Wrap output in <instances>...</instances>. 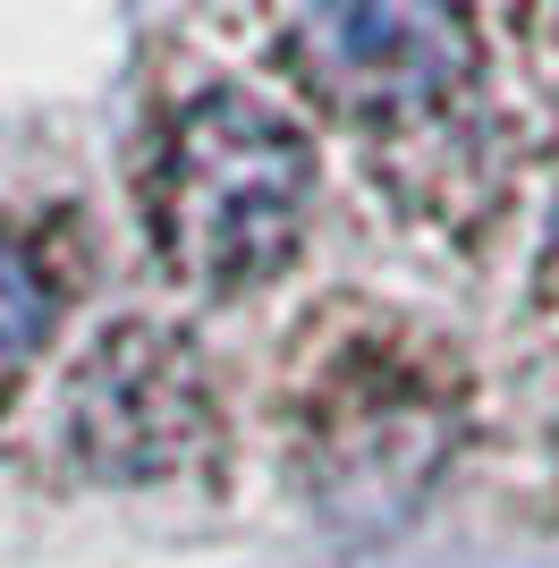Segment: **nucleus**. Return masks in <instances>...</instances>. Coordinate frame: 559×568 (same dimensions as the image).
I'll return each instance as SVG.
<instances>
[{"label":"nucleus","instance_id":"1","mask_svg":"<svg viewBox=\"0 0 559 568\" xmlns=\"http://www.w3.org/2000/svg\"><path fill=\"white\" fill-rule=\"evenodd\" d=\"M305 204H314V153L297 128L255 94H204L162 153L153 221L186 288L237 297L297 255Z\"/></svg>","mask_w":559,"mask_h":568},{"label":"nucleus","instance_id":"2","mask_svg":"<svg viewBox=\"0 0 559 568\" xmlns=\"http://www.w3.org/2000/svg\"><path fill=\"white\" fill-rule=\"evenodd\" d=\"M288 60L339 119H433L475 69L458 0H297Z\"/></svg>","mask_w":559,"mask_h":568},{"label":"nucleus","instance_id":"3","mask_svg":"<svg viewBox=\"0 0 559 568\" xmlns=\"http://www.w3.org/2000/svg\"><path fill=\"white\" fill-rule=\"evenodd\" d=\"M204 433V399L186 365L144 332H119L77 374V450L111 475H153Z\"/></svg>","mask_w":559,"mask_h":568},{"label":"nucleus","instance_id":"4","mask_svg":"<svg viewBox=\"0 0 559 568\" xmlns=\"http://www.w3.org/2000/svg\"><path fill=\"white\" fill-rule=\"evenodd\" d=\"M43 339H51V288L34 272V255L0 230V382L26 374L43 356Z\"/></svg>","mask_w":559,"mask_h":568}]
</instances>
